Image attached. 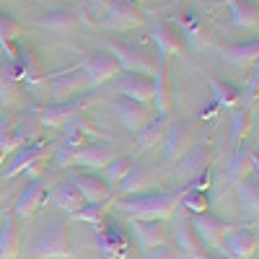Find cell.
<instances>
[{"label": "cell", "mask_w": 259, "mask_h": 259, "mask_svg": "<svg viewBox=\"0 0 259 259\" xmlns=\"http://www.w3.org/2000/svg\"><path fill=\"white\" fill-rule=\"evenodd\" d=\"M80 109H83V101H65V104H52V106H45L39 112V124L45 127H68L73 119L80 117Z\"/></svg>", "instance_id": "16"}, {"label": "cell", "mask_w": 259, "mask_h": 259, "mask_svg": "<svg viewBox=\"0 0 259 259\" xmlns=\"http://www.w3.org/2000/svg\"><path fill=\"white\" fill-rule=\"evenodd\" d=\"M94 3H96V8H104V11H106V6H109L112 0H94Z\"/></svg>", "instance_id": "45"}, {"label": "cell", "mask_w": 259, "mask_h": 259, "mask_svg": "<svg viewBox=\"0 0 259 259\" xmlns=\"http://www.w3.org/2000/svg\"><path fill=\"white\" fill-rule=\"evenodd\" d=\"M21 80L16 78V73L11 70V65H0V106L11 109V106L21 99Z\"/></svg>", "instance_id": "27"}, {"label": "cell", "mask_w": 259, "mask_h": 259, "mask_svg": "<svg viewBox=\"0 0 259 259\" xmlns=\"http://www.w3.org/2000/svg\"><path fill=\"white\" fill-rule=\"evenodd\" d=\"M106 52L117 60L119 70H124V73H138V75L153 78V73L161 65V57L143 45H119V41H112L106 47Z\"/></svg>", "instance_id": "4"}, {"label": "cell", "mask_w": 259, "mask_h": 259, "mask_svg": "<svg viewBox=\"0 0 259 259\" xmlns=\"http://www.w3.org/2000/svg\"><path fill=\"white\" fill-rule=\"evenodd\" d=\"M85 89H89V78H85L80 70L68 73V75H57V78H52V83H50V91H52V101H55V104L70 101L75 94H80V91H85Z\"/></svg>", "instance_id": "17"}, {"label": "cell", "mask_w": 259, "mask_h": 259, "mask_svg": "<svg viewBox=\"0 0 259 259\" xmlns=\"http://www.w3.org/2000/svg\"><path fill=\"white\" fill-rule=\"evenodd\" d=\"M99 246L104 251V259H133V251H130V241L127 236L109 226V228H101L99 233Z\"/></svg>", "instance_id": "18"}, {"label": "cell", "mask_w": 259, "mask_h": 259, "mask_svg": "<svg viewBox=\"0 0 259 259\" xmlns=\"http://www.w3.org/2000/svg\"><path fill=\"white\" fill-rule=\"evenodd\" d=\"M207 161H210V150H207L205 145H192L187 153L179 158L174 177H177L179 182H184V184H192L194 179H200V177L205 174Z\"/></svg>", "instance_id": "10"}, {"label": "cell", "mask_w": 259, "mask_h": 259, "mask_svg": "<svg viewBox=\"0 0 259 259\" xmlns=\"http://www.w3.org/2000/svg\"><path fill=\"white\" fill-rule=\"evenodd\" d=\"M45 161H47V148L41 145V143L21 145V148L13 150L8 168H3V177H6V179H13V177L24 174V171H29V168L39 166V163H45Z\"/></svg>", "instance_id": "8"}, {"label": "cell", "mask_w": 259, "mask_h": 259, "mask_svg": "<svg viewBox=\"0 0 259 259\" xmlns=\"http://www.w3.org/2000/svg\"><path fill=\"white\" fill-rule=\"evenodd\" d=\"M179 205H184L189 212H194V215H200V212H207V197H205V192H200V189H184L182 192V200H179Z\"/></svg>", "instance_id": "43"}, {"label": "cell", "mask_w": 259, "mask_h": 259, "mask_svg": "<svg viewBox=\"0 0 259 259\" xmlns=\"http://www.w3.org/2000/svg\"><path fill=\"white\" fill-rule=\"evenodd\" d=\"M259 16H256V6L244 3V0H233L231 3V26L239 29H256Z\"/></svg>", "instance_id": "32"}, {"label": "cell", "mask_w": 259, "mask_h": 259, "mask_svg": "<svg viewBox=\"0 0 259 259\" xmlns=\"http://www.w3.org/2000/svg\"><path fill=\"white\" fill-rule=\"evenodd\" d=\"M133 228L138 233V241L145 246V249H158L166 244V228H163V221H133Z\"/></svg>", "instance_id": "24"}, {"label": "cell", "mask_w": 259, "mask_h": 259, "mask_svg": "<svg viewBox=\"0 0 259 259\" xmlns=\"http://www.w3.org/2000/svg\"><path fill=\"white\" fill-rule=\"evenodd\" d=\"M73 256V241H70V223L57 221L39 231L26 251V259H70Z\"/></svg>", "instance_id": "2"}, {"label": "cell", "mask_w": 259, "mask_h": 259, "mask_svg": "<svg viewBox=\"0 0 259 259\" xmlns=\"http://www.w3.org/2000/svg\"><path fill=\"white\" fill-rule=\"evenodd\" d=\"M140 24H143V13L127 0H114L104 11V26L112 31H130Z\"/></svg>", "instance_id": "7"}, {"label": "cell", "mask_w": 259, "mask_h": 259, "mask_svg": "<svg viewBox=\"0 0 259 259\" xmlns=\"http://www.w3.org/2000/svg\"><path fill=\"white\" fill-rule=\"evenodd\" d=\"M52 202L60 207V210H65L68 215H73V212H78L85 202H83V197L78 194V189L73 187V182H60L55 189H52Z\"/></svg>", "instance_id": "28"}, {"label": "cell", "mask_w": 259, "mask_h": 259, "mask_svg": "<svg viewBox=\"0 0 259 259\" xmlns=\"http://www.w3.org/2000/svg\"><path fill=\"white\" fill-rule=\"evenodd\" d=\"M210 91H212V99H215V104L218 106H236V101H239V96H241V91L236 89L233 83H228V80H210Z\"/></svg>", "instance_id": "39"}, {"label": "cell", "mask_w": 259, "mask_h": 259, "mask_svg": "<svg viewBox=\"0 0 259 259\" xmlns=\"http://www.w3.org/2000/svg\"><path fill=\"white\" fill-rule=\"evenodd\" d=\"M80 73L89 78V89H99V85L119 78V65L109 52H85L80 60Z\"/></svg>", "instance_id": "5"}, {"label": "cell", "mask_w": 259, "mask_h": 259, "mask_svg": "<svg viewBox=\"0 0 259 259\" xmlns=\"http://www.w3.org/2000/svg\"><path fill=\"white\" fill-rule=\"evenodd\" d=\"M184 192V189H182ZM182 192H145L122 197L117 207L133 221H168L177 212Z\"/></svg>", "instance_id": "1"}, {"label": "cell", "mask_w": 259, "mask_h": 259, "mask_svg": "<svg viewBox=\"0 0 259 259\" xmlns=\"http://www.w3.org/2000/svg\"><path fill=\"white\" fill-rule=\"evenodd\" d=\"M112 91L119 94L122 99H130V101H138V104L150 106V101H153V80H150L148 75L124 73L122 78H117L112 83Z\"/></svg>", "instance_id": "6"}, {"label": "cell", "mask_w": 259, "mask_h": 259, "mask_svg": "<svg viewBox=\"0 0 259 259\" xmlns=\"http://www.w3.org/2000/svg\"><path fill=\"white\" fill-rule=\"evenodd\" d=\"M34 24L39 29H47L52 34H68L73 31L78 24H80V16L75 11H68V8H62V11H52V13H45V16H39Z\"/></svg>", "instance_id": "21"}, {"label": "cell", "mask_w": 259, "mask_h": 259, "mask_svg": "<svg viewBox=\"0 0 259 259\" xmlns=\"http://www.w3.org/2000/svg\"><path fill=\"white\" fill-rule=\"evenodd\" d=\"M150 36H153V45L158 47V57L161 60H166L171 55H182V41H179V36L174 31H171V26L166 24V21H156Z\"/></svg>", "instance_id": "23"}, {"label": "cell", "mask_w": 259, "mask_h": 259, "mask_svg": "<svg viewBox=\"0 0 259 259\" xmlns=\"http://www.w3.org/2000/svg\"><path fill=\"white\" fill-rule=\"evenodd\" d=\"M254 168H256V156H254V150H251L249 145H241V148L231 156L228 168H226V177H228L231 184H241Z\"/></svg>", "instance_id": "20"}, {"label": "cell", "mask_w": 259, "mask_h": 259, "mask_svg": "<svg viewBox=\"0 0 259 259\" xmlns=\"http://www.w3.org/2000/svg\"><path fill=\"white\" fill-rule=\"evenodd\" d=\"M130 168H133V161H130L127 156H117L109 166H106V179H104L106 187H109V189L112 187H119V182L130 174Z\"/></svg>", "instance_id": "41"}, {"label": "cell", "mask_w": 259, "mask_h": 259, "mask_svg": "<svg viewBox=\"0 0 259 259\" xmlns=\"http://www.w3.org/2000/svg\"><path fill=\"white\" fill-rule=\"evenodd\" d=\"M236 197H239L241 207L249 215H256V210H259V184H256V179L246 177L241 184H236Z\"/></svg>", "instance_id": "36"}, {"label": "cell", "mask_w": 259, "mask_h": 259, "mask_svg": "<svg viewBox=\"0 0 259 259\" xmlns=\"http://www.w3.org/2000/svg\"><path fill=\"white\" fill-rule=\"evenodd\" d=\"M221 55L233 65H251V62H256V55H259V41L254 39V41H244V45L226 47Z\"/></svg>", "instance_id": "34"}, {"label": "cell", "mask_w": 259, "mask_h": 259, "mask_svg": "<svg viewBox=\"0 0 259 259\" xmlns=\"http://www.w3.org/2000/svg\"><path fill=\"white\" fill-rule=\"evenodd\" d=\"M112 207V202L109 200H104V202H96V205H83L78 212H73V215H68L70 221H75V223H91V226H101L104 223V215H106V210Z\"/></svg>", "instance_id": "38"}, {"label": "cell", "mask_w": 259, "mask_h": 259, "mask_svg": "<svg viewBox=\"0 0 259 259\" xmlns=\"http://www.w3.org/2000/svg\"><path fill=\"white\" fill-rule=\"evenodd\" d=\"M192 228H194V233L200 236V244L207 246V249H221L223 236H226V231H228V226H226L223 221H218L215 215H210V212L194 215Z\"/></svg>", "instance_id": "13"}, {"label": "cell", "mask_w": 259, "mask_h": 259, "mask_svg": "<svg viewBox=\"0 0 259 259\" xmlns=\"http://www.w3.org/2000/svg\"><path fill=\"white\" fill-rule=\"evenodd\" d=\"M117 148L112 143H85L78 148L62 145L55 156V163L60 168L65 166H85V168H106L117 158Z\"/></svg>", "instance_id": "3"}, {"label": "cell", "mask_w": 259, "mask_h": 259, "mask_svg": "<svg viewBox=\"0 0 259 259\" xmlns=\"http://www.w3.org/2000/svg\"><path fill=\"white\" fill-rule=\"evenodd\" d=\"M158 184V171L150 168V166H143V163H133L130 174L119 182L117 187V194L119 197H133V194H145L150 192V187Z\"/></svg>", "instance_id": "9"}, {"label": "cell", "mask_w": 259, "mask_h": 259, "mask_svg": "<svg viewBox=\"0 0 259 259\" xmlns=\"http://www.w3.org/2000/svg\"><path fill=\"white\" fill-rule=\"evenodd\" d=\"M62 130H65V145L68 148H78V145L89 143V138H99V133L89 124V119H83V117L73 119L68 127H62Z\"/></svg>", "instance_id": "30"}, {"label": "cell", "mask_w": 259, "mask_h": 259, "mask_svg": "<svg viewBox=\"0 0 259 259\" xmlns=\"http://www.w3.org/2000/svg\"><path fill=\"white\" fill-rule=\"evenodd\" d=\"M150 259H179V254L174 251V249H171V246H158V249H153V251H150Z\"/></svg>", "instance_id": "44"}, {"label": "cell", "mask_w": 259, "mask_h": 259, "mask_svg": "<svg viewBox=\"0 0 259 259\" xmlns=\"http://www.w3.org/2000/svg\"><path fill=\"white\" fill-rule=\"evenodd\" d=\"M114 114L127 133H140V130L150 122V106L130 101V99H117L114 101Z\"/></svg>", "instance_id": "11"}, {"label": "cell", "mask_w": 259, "mask_h": 259, "mask_svg": "<svg viewBox=\"0 0 259 259\" xmlns=\"http://www.w3.org/2000/svg\"><path fill=\"white\" fill-rule=\"evenodd\" d=\"M21 36V24L16 18H11L8 13H0V45H3L6 50H8V57H13V41Z\"/></svg>", "instance_id": "40"}, {"label": "cell", "mask_w": 259, "mask_h": 259, "mask_svg": "<svg viewBox=\"0 0 259 259\" xmlns=\"http://www.w3.org/2000/svg\"><path fill=\"white\" fill-rule=\"evenodd\" d=\"M200 259H212V256H200Z\"/></svg>", "instance_id": "46"}, {"label": "cell", "mask_w": 259, "mask_h": 259, "mask_svg": "<svg viewBox=\"0 0 259 259\" xmlns=\"http://www.w3.org/2000/svg\"><path fill=\"white\" fill-rule=\"evenodd\" d=\"M70 182L78 189V194L83 197L85 205L104 202V200H109V194H112V189L106 187V182L99 174H91V171H80V174H75Z\"/></svg>", "instance_id": "14"}, {"label": "cell", "mask_w": 259, "mask_h": 259, "mask_svg": "<svg viewBox=\"0 0 259 259\" xmlns=\"http://www.w3.org/2000/svg\"><path fill=\"white\" fill-rule=\"evenodd\" d=\"M41 200H45V182L36 179L21 192V197L16 202V218H31V215L39 210Z\"/></svg>", "instance_id": "25"}, {"label": "cell", "mask_w": 259, "mask_h": 259, "mask_svg": "<svg viewBox=\"0 0 259 259\" xmlns=\"http://www.w3.org/2000/svg\"><path fill=\"white\" fill-rule=\"evenodd\" d=\"M168 127V119L166 117H158V119H150L140 133H138V148L145 150V148H153L156 143L163 140V133Z\"/></svg>", "instance_id": "35"}, {"label": "cell", "mask_w": 259, "mask_h": 259, "mask_svg": "<svg viewBox=\"0 0 259 259\" xmlns=\"http://www.w3.org/2000/svg\"><path fill=\"white\" fill-rule=\"evenodd\" d=\"M221 249L233 259H249L256 251V231L251 228H228Z\"/></svg>", "instance_id": "12"}, {"label": "cell", "mask_w": 259, "mask_h": 259, "mask_svg": "<svg viewBox=\"0 0 259 259\" xmlns=\"http://www.w3.org/2000/svg\"><path fill=\"white\" fill-rule=\"evenodd\" d=\"M179 24H182V29H184L187 39H189V45H192L194 50H200V47L205 45V41H207V36H205V26H202L200 16L194 13V11H187V13H182Z\"/></svg>", "instance_id": "33"}, {"label": "cell", "mask_w": 259, "mask_h": 259, "mask_svg": "<svg viewBox=\"0 0 259 259\" xmlns=\"http://www.w3.org/2000/svg\"><path fill=\"white\" fill-rule=\"evenodd\" d=\"M16 148H18V143L13 140V114L6 109L3 114H0V166H3V161L13 153Z\"/></svg>", "instance_id": "37"}, {"label": "cell", "mask_w": 259, "mask_h": 259, "mask_svg": "<svg viewBox=\"0 0 259 259\" xmlns=\"http://www.w3.org/2000/svg\"><path fill=\"white\" fill-rule=\"evenodd\" d=\"M251 130V114L246 109H236L231 114V140L233 143H241Z\"/></svg>", "instance_id": "42"}, {"label": "cell", "mask_w": 259, "mask_h": 259, "mask_svg": "<svg viewBox=\"0 0 259 259\" xmlns=\"http://www.w3.org/2000/svg\"><path fill=\"white\" fill-rule=\"evenodd\" d=\"M0 114H3V106H0Z\"/></svg>", "instance_id": "47"}, {"label": "cell", "mask_w": 259, "mask_h": 259, "mask_svg": "<svg viewBox=\"0 0 259 259\" xmlns=\"http://www.w3.org/2000/svg\"><path fill=\"white\" fill-rule=\"evenodd\" d=\"M177 244H179V249H182L187 256H192V259L205 256V249H202V244H200V236L194 233V228H192L189 221H184V223L177 226Z\"/></svg>", "instance_id": "29"}, {"label": "cell", "mask_w": 259, "mask_h": 259, "mask_svg": "<svg viewBox=\"0 0 259 259\" xmlns=\"http://www.w3.org/2000/svg\"><path fill=\"white\" fill-rule=\"evenodd\" d=\"M8 65H11V70L16 73V78H18L21 83L36 85V83L41 80V68H39L36 57H34L26 47L16 50V52H13V57L8 60Z\"/></svg>", "instance_id": "19"}, {"label": "cell", "mask_w": 259, "mask_h": 259, "mask_svg": "<svg viewBox=\"0 0 259 259\" xmlns=\"http://www.w3.org/2000/svg\"><path fill=\"white\" fill-rule=\"evenodd\" d=\"M153 104L161 117L171 114V106H174V99H171V85H168V75H166V60H161L158 70L153 73Z\"/></svg>", "instance_id": "22"}, {"label": "cell", "mask_w": 259, "mask_h": 259, "mask_svg": "<svg viewBox=\"0 0 259 259\" xmlns=\"http://www.w3.org/2000/svg\"><path fill=\"white\" fill-rule=\"evenodd\" d=\"M161 143H163V158L166 161H179L192 148V130L187 124H168Z\"/></svg>", "instance_id": "15"}, {"label": "cell", "mask_w": 259, "mask_h": 259, "mask_svg": "<svg viewBox=\"0 0 259 259\" xmlns=\"http://www.w3.org/2000/svg\"><path fill=\"white\" fill-rule=\"evenodd\" d=\"M39 112H34V109H29V112H24L18 119H13V140L18 143V148L24 145V140H31V138H36V133H39Z\"/></svg>", "instance_id": "31"}, {"label": "cell", "mask_w": 259, "mask_h": 259, "mask_svg": "<svg viewBox=\"0 0 259 259\" xmlns=\"http://www.w3.org/2000/svg\"><path fill=\"white\" fill-rule=\"evenodd\" d=\"M21 251V231L16 226V218H8L0 226V259H18Z\"/></svg>", "instance_id": "26"}]
</instances>
